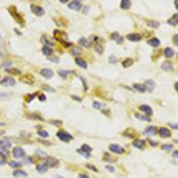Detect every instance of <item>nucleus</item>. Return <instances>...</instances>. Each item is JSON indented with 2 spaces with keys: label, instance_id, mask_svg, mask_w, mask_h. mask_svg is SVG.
<instances>
[{
  "label": "nucleus",
  "instance_id": "1",
  "mask_svg": "<svg viewBox=\"0 0 178 178\" xmlns=\"http://www.w3.org/2000/svg\"><path fill=\"white\" fill-rule=\"evenodd\" d=\"M56 135H57V138H58L61 141H64V143H69V141H71L74 139V137L70 133H68L67 131H63V129L58 131Z\"/></svg>",
  "mask_w": 178,
  "mask_h": 178
},
{
  "label": "nucleus",
  "instance_id": "2",
  "mask_svg": "<svg viewBox=\"0 0 178 178\" xmlns=\"http://www.w3.org/2000/svg\"><path fill=\"white\" fill-rule=\"evenodd\" d=\"M44 164L48 168H57L58 166V160L54 157H45L44 158Z\"/></svg>",
  "mask_w": 178,
  "mask_h": 178
},
{
  "label": "nucleus",
  "instance_id": "3",
  "mask_svg": "<svg viewBox=\"0 0 178 178\" xmlns=\"http://www.w3.org/2000/svg\"><path fill=\"white\" fill-rule=\"evenodd\" d=\"M12 154L16 159H20V158H24L25 157V151L24 148L20 147V146H16L12 151Z\"/></svg>",
  "mask_w": 178,
  "mask_h": 178
},
{
  "label": "nucleus",
  "instance_id": "4",
  "mask_svg": "<svg viewBox=\"0 0 178 178\" xmlns=\"http://www.w3.org/2000/svg\"><path fill=\"white\" fill-rule=\"evenodd\" d=\"M108 148H109V151H111L112 153H114V154H123V153H125V148L121 147L118 144H111V145L108 146Z\"/></svg>",
  "mask_w": 178,
  "mask_h": 178
},
{
  "label": "nucleus",
  "instance_id": "5",
  "mask_svg": "<svg viewBox=\"0 0 178 178\" xmlns=\"http://www.w3.org/2000/svg\"><path fill=\"white\" fill-rule=\"evenodd\" d=\"M11 146H12V144H11V141L8 139L4 138V139L0 140V151L1 152H8Z\"/></svg>",
  "mask_w": 178,
  "mask_h": 178
},
{
  "label": "nucleus",
  "instance_id": "6",
  "mask_svg": "<svg viewBox=\"0 0 178 178\" xmlns=\"http://www.w3.org/2000/svg\"><path fill=\"white\" fill-rule=\"evenodd\" d=\"M0 85L4 86V87H13L16 85V80L7 76V77H4L1 81H0Z\"/></svg>",
  "mask_w": 178,
  "mask_h": 178
},
{
  "label": "nucleus",
  "instance_id": "7",
  "mask_svg": "<svg viewBox=\"0 0 178 178\" xmlns=\"http://www.w3.org/2000/svg\"><path fill=\"white\" fill-rule=\"evenodd\" d=\"M158 133H159V137L163 138V139H168V138L171 137V131L169 128H166V127H160L158 129Z\"/></svg>",
  "mask_w": 178,
  "mask_h": 178
},
{
  "label": "nucleus",
  "instance_id": "8",
  "mask_svg": "<svg viewBox=\"0 0 178 178\" xmlns=\"http://www.w3.org/2000/svg\"><path fill=\"white\" fill-rule=\"evenodd\" d=\"M144 134H145V135H147V137L157 135V134H158V128H157V127H154V126H148V127L145 128Z\"/></svg>",
  "mask_w": 178,
  "mask_h": 178
},
{
  "label": "nucleus",
  "instance_id": "9",
  "mask_svg": "<svg viewBox=\"0 0 178 178\" xmlns=\"http://www.w3.org/2000/svg\"><path fill=\"white\" fill-rule=\"evenodd\" d=\"M31 10H32V12L36 14V16H38V17H42V16H44V10H43V7H40V6H38V5H34V4H32L31 5Z\"/></svg>",
  "mask_w": 178,
  "mask_h": 178
},
{
  "label": "nucleus",
  "instance_id": "10",
  "mask_svg": "<svg viewBox=\"0 0 178 178\" xmlns=\"http://www.w3.org/2000/svg\"><path fill=\"white\" fill-rule=\"evenodd\" d=\"M132 145H133V147L138 148V150H144L146 146V141L143 139H135V140H133Z\"/></svg>",
  "mask_w": 178,
  "mask_h": 178
},
{
  "label": "nucleus",
  "instance_id": "11",
  "mask_svg": "<svg viewBox=\"0 0 178 178\" xmlns=\"http://www.w3.org/2000/svg\"><path fill=\"white\" fill-rule=\"evenodd\" d=\"M40 75L43 76V77H45V79H51L52 76H54V71L51 70V69H48V68H44V69H42L40 70Z\"/></svg>",
  "mask_w": 178,
  "mask_h": 178
},
{
  "label": "nucleus",
  "instance_id": "12",
  "mask_svg": "<svg viewBox=\"0 0 178 178\" xmlns=\"http://www.w3.org/2000/svg\"><path fill=\"white\" fill-rule=\"evenodd\" d=\"M69 8L70 10H75V11H79L80 8H81V6H82V4H81V1L80 0H75V1H71V2H69Z\"/></svg>",
  "mask_w": 178,
  "mask_h": 178
},
{
  "label": "nucleus",
  "instance_id": "13",
  "mask_svg": "<svg viewBox=\"0 0 178 178\" xmlns=\"http://www.w3.org/2000/svg\"><path fill=\"white\" fill-rule=\"evenodd\" d=\"M127 39L131 40V42H139V40H141V34H139V33H129L127 36Z\"/></svg>",
  "mask_w": 178,
  "mask_h": 178
},
{
  "label": "nucleus",
  "instance_id": "14",
  "mask_svg": "<svg viewBox=\"0 0 178 178\" xmlns=\"http://www.w3.org/2000/svg\"><path fill=\"white\" fill-rule=\"evenodd\" d=\"M12 176L16 178H25V177H28V174H26L25 171H23V170L17 169L14 172H12Z\"/></svg>",
  "mask_w": 178,
  "mask_h": 178
},
{
  "label": "nucleus",
  "instance_id": "15",
  "mask_svg": "<svg viewBox=\"0 0 178 178\" xmlns=\"http://www.w3.org/2000/svg\"><path fill=\"white\" fill-rule=\"evenodd\" d=\"M75 63H76L79 67L83 68V69H87V67H88V63L83 58H81V57H76V58H75Z\"/></svg>",
  "mask_w": 178,
  "mask_h": 178
},
{
  "label": "nucleus",
  "instance_id": "16",
  "mask_svg": "<svg viewBox=\"0 0 178 178\" xmlns=\"http://www.w3.org/2000/svg\"><path fill=\"white\" fill-rule=\"evenodd\" d=\"M48 169H49V168H48L44 163H42V164H37V165H36V170H37L39 174H45V172L48 171Z\"/></svg>",
  "mask_w": 178,
  "mask_h": 178
},
{
  "label": "nucleus",
  "instance_id": "17",
  "mask_svg": "<svg viewBox=\"0 0 178 178\" xmlns=\"http://www.w3.org/2000/svg\"><path fill=\"white\" fill-rule=\"evenodd\" d=\"M139 109H140L141 112H145L148 117L153 114V111H152V108H151L150 106H147V105H141V106L139 107Z\"/></svg>",
  "mask_w": 178,
  "mask_h": 178
},
{
  "label": "nucleus",
  "instance_id": "18",
  "mask_svg": "<svg viewBox=\"0 0 178 178\" xmlns=\"http://www.w3.org/2000/svg\"><path fill=\"white\" fill-rule=\"evenodd\" d=\"M144 86H145L146 90H148V91H152L153 88L156 87V83H154V81H153V80H147V81H145Z\"/></svg>",
  "mask_w": 178,
  "mask_h": 178
},
{
  "label": "nucleus",
  "instance_id": "19",
  "mask_svg": "<svg viewBox=\"0 0 178 178\" xmlns=\"http://www.w3.org/2000/svg\"><path fill=\"white\" fill-rule=\"evenodd\" d=\"M162 69H163L164 71H171V70L174 69V65H172L171 62L166 61V62H164V63L162 64Z\"/></svg>",
  "mask_w": 178,
  "mask_h": 178
},
{
  "label": "nucleus",
  "instance_id": "20",
  "mask_svg": "<svg viewBox=\"0 0 178 178\" xmlns=\"http://www.w3.org/2000/svg\"><path fill=\"white\" fill-rule=\"evenodd\" d=\"M164 56H165L166 58H172V57L175 56V51H174V49H171V48H166V49L164 50Z\"/></svg>",
  "mask_w": 178,
  "mask_h": 178
},
{
  "label": "nucleus",
  "instance_id": "21",
  "mask_svg": "<svg viewBox=\"0 0 178 178\" xmlns=\"http://www.w3.org/2000/svg\"><path fill=\"white\" fill-rule=\"evenodd\" d=\"M147 43H148V45H151V46H153V48H157V46L160 45V40H159L158 38H156V37L151 38Z\"/></svg>",
  "mask_w": 178,
  "mask_h": 178
},
{
  "label": "nucleus",
  "instance_id": "22",
  "mask_svg": "<svg viewBox=\"0 0 178 178\" xmlns=\"http://www.w3.org/2000/svg\"><path fill=\"white\" fill-rule=\"evenodd\" d=\"M168 24H170V25H172V26L178 25V13L174 14V16L168 20Z\"/></svg>",
  "mask_w": 178,
  "mask_h": 178
},
{
  "label": "nucleus",
  "instance_id": "23",
  "mask_svg": "<svg viewBox=\"0 0 178 178\" xmlns=\"http://www.w3.org/2000/svg\"><path fill=\"white\" fill-rule=\"evenodd\" d=\"M79 44L81 46H85V48H90L91 46V43L89 42V39H87V38H81L79 40Z\"/></svg>",
  "mask_w": 178,
  "mask_h": 178
},
{
  "label": "nucleus",
  "instance_id": "24",
  "mask_svg": "<svg viewBox=\"0 0 178 178\" xmlns=\"http://www.w3.org/2000/svg\"><path fill=\"white\" fill-rule=\"evenodd\" d=\"M131 1L129 0H121V2H120V7L122 8V10H128L129 7H131Z\"/></svg>",
  "mask_w": 178,
  "mask_h": 178
},
{
  "label": "nucleus",
  "instance_id": "25",
  "mask_svg": "<svg viewBox=\"0 0 178 178\" xmlns=\"http://www.w3.org/2000/svg\"><path fill=\"white\" fill-rule=\"evenodd\" d=\"M42 52H43L45 56H50V55L52 54V49H51V46L44 45V46H43V49H42Z\"/></svg>",
  "mask_w": 178,
  "mask_h": 178
},
{
  "label": "nucleus",
  "instance_id": "26",
  "mask_svg": "<svg viewBox=\"0 0 178 178\" xmlns=\"http://www.w3.org/2000/svg\"><path fill=\"white\" fill-rule=\"evenodd\" d=\"M160 148L163 150V151H166V152H170V151H172L174 150V144H163Z\"/></svg>",
  "mask_w": 178,
  "mask_h": 178
},
{
  "label": "nucleus",
  "instance_id": "27",
  "mask_svg": "<svg viewBox=\"0 0 178 178\" xmlns=\"http://www.w3.org/2000/svg\"><path fill=\"white\" fill-rule=\"evenodd\" d=\"M5 71L7 74H12V75H19L20 74V71L17 68H8V69H5Z\"/></svg>",
  "mask_w": 178,
  "mask_h": 178
},
{
  "label": "nucleus",
  "instance_id": "28",
  "mask_svg": "<svg viewBox=\"0 0 178 178\" xmlns=\"http://www.w3.org/2000/svg\"><path fill=\"white\" fill-rule=\"evenodd\" d=\"M7 57V50L2 44H0V58H6Z\"/></svg>",
  "mask_w": 178,
  "mask_h": 178
},
{
  "label": "nucleus",
  "instance_id": "29",
  "mask_svg": "<svg viewBox=\"0 0 178 178\" xmlns=\"http://www.w3.org/2000/svg\"><path fill=\"white\" fill-rule=\"evenodd\" d=\"M8 165L11 166V168H17V169H19L22 165H23V163H19V162H16V160H11V162H8Z\"/></svg>",
  "mask_w": 178,
  "mask_h": 178
},
{
  "label": "nucleus",
  "instance_id": "30",
  "mask_svg": "<svg viewBox=\"0 0 178 178\" xmlns=\"http://www.w3.org/2000/svg\"><path fill=\"white\" fill-rule=\"evenodd\" d=\"M132 64H133V61L131 58H125L122 61V67L123 68H129Z\"/></svg>",
  "mask_w": 178,
  "mask_h": 178
},
{
  "label": "nucleus",
  "instance_id": "31",
  "mask_svg": "<svg viewBox=\"0 0 178 178\" xmlns=\"http://www.w3.org/2000/svg\"><path fill=\"white\" fill-rule=\"evenodd\" d=\"M11 65H12V61H11V59H5V61L1 63V68H4V69H8Z\"/></svg>",
  "mask_w": 178,
  "mask_h": 178
},
{
  "label": "nucleus",
  "instance_id": "32",
  "mask_svg": "<svg viewBox=\"0 0 178 178\" xmlns=\"http://www.w3.org/2000/svg\"><path fill=\"white\" fill-rule=\"evenodd\" d=\"M133 87H134V89H135V90H138V91H140V93H144V91H146V88H145V86H144V85L135 83Z\"/></svg>",
  "mask_w": 178,
  "mask_h": 178
},
{
  "label": "nucleus",
  "instance_id": "33",
  "mask_svg": "<svg viewBox=\"0 0 178 178\" xmlns=\"http://www.w3.org/2000/svg\"><path fill=\"white\" fill-rule=\"evenodd\" d=\"M80 150H81L82 152H85V153H88V154L90 153V152H91V151H93V148L90 147V146H88L87 144H83V145L81 146V148H80Z\"/></svg>",
  "mask_w": 178,
  "mask_h": 178
},
{
  "label": "nucleus",
  "instance_id": "34",
  "mask_svg": "<svg viewBox=\"0 0 178 178\" xmlns=\"http://www.w3.org/2000/svg\"><path fill=\"white\" fill-rule=\"evenodd\" d=\"M94 49H95V51H96L97 54H100V55H101V54L103 52V49H102V45H101L100 43H96V44L94 45Z\"/></svg>",
  "mask_w": 178,
  "mask_h": 178
},
{
  "label": "nucleus",
  "instance_id": "35",
  "mask_svg": "<svg viewBox=\"0 0 178 178\" xmlns=\"http://www.w3.org/2000/svg\"><path fill=\"white\" fill-rule=\"evenodd\" d=\"M38 135H39L40 138H48V137H49V133H48V131L39 129V131H38Z\"/></svg>",
  "mask_w": 178,
  "mask_h": 178
},
{
  "label": "nucleus",
  "instance_id": "36",
  "mask_svg": "<svg viewBox=\"0 0 178 178\" xmlns=\"http://www.w3.org/2000/svg\"><path fill=\"white\" fill-rule=\"evenodd\" d=\"M36 154H37L38 157H42V158H45V157H48V156H46V153H45L44 151L39 150V148H37V150H36Z\"/></svg>",
  "mask_w": 178,
  "mask_h": 178
},
{
  "label": "nucleus",
  "instance_id": "37",
  "mask_svg": "<svg viewBox=\"0 0 178 178\" xmlns=\"http://www.w3.org/2000/svg\"><path fill=\"white\" fill-rule=\"evenodd\" d=\"M147 25H148V26H152V28H156V29H157V28H159V25H160V24H159L158 22L150 20V22H147Z\"/></svg>",
  "mask_w": 178,
  "mask_h": 178
},
{
  "label": "nucleus",
  "instance_id": "38",
  "mask_svg": "<svg viewBox=\"0 0 178 178\" xmlns=\"http://www.w3.org/2000/svg\"><path fill=\"white\" fill-rule=\"evenodd\" d=\"M42 40H43V42L45 43V45H48V46H52V44H54V43H52V42H50V40H49V38H48V37H45V36H43V37H42Z\"/></svg>",
  "mask_w": 178,
  "mask_h": 178
},
{
  "label": "nucleus",
  "instance_id": "39",
  "mask_svg": "<svg viewBox=\"0 0 178 178\" xmlns=\"http://www.w3.org/2000/svg\"><path fill=\"white\" fill-rule=\"evenodd\" d=\"M81 52H82V50H81L80 48H73V49H71V55L77 56V55H80Z\"/></svg>",
  "mask_w": 178,
  "mask_h": 178
},
{
  "label": "nucleus",
  "instance_id": "40",
  "mask_svg": "<svg viewBox=\"0 0 178 178\" xmlns=\"http://www.w3.org/2000/svg\"><path fill=\"white\" fill-rule=\"evenodd\" d=\"M68 74H69V71H67V70H58V75L62 79H67Z\"/></svg>",
  "mask_w": 178,
  "mask_h": 178
},
{
  "label": "nucleus",
  "instance_id": "41",
  "mask_svg": "<svg viewBox=\"0 0 178 178\" xmlns=\"http://www.w3.org/2000/svg\"><path fill=\"white\" fill-rule=\"evenodd\" d=\"M93 107H94L95 109H101V108L103 107V105H102L101 102H97V101H94V102H93Z\"/></svg>",
  "mask_w": 178,
  "mask_h": 178
},
{
  "label": "nucleus",
  "instance_id": "42",
  "mask_svg": "<svg viewBox=\"0 0 178 178\" xmlns=\"http://www.w3.org/2000/svg\"><path fill=\"white\" fill-rule=\"evenodd\" d=\"M135 118L140 119V120H144V121H151V118H150V117H146V115H140V114H135Z\"/></svg>",
  "mask_w": 178,
  "mask_h": 178
},
{
  "label": "nucleus",
  "instance_id": "43",
  "mask_svg": "<svg viewBox=\"0 0 178 178\" xmlns=\"http://www.w3.org/2000/svg\"><path fill=\"white\" fill-rule=\"evenodd\" d=\"M111 37H112V39H114V40H117V43H118L119 40H120V39L122 38V37H120V36H119V33H117V32H114V33H112V36H111Z\"/></svg>",
  "mask_w": 178,
  "mask_h": 178
},
{
  "label": "nucleus",
  "instance_id": "44",
  "mask_svg": "<svg viewBox=\"0 0 178 178\" xmlns=\"http://www.w3.org/2000/svg\"><path fill=\"white\" fill-rule=\"evenodd\" d=\"M33 163V158L32 157H26L23 162V164H32Z\"/></svg>",
  "mask_w": 178,
  "mask_h": 178
},
{
  "label": "nucleus",
  "instance_id": "45",
  "mask_svg": "<svg viewBox=\"0 0 178 178\" xmlns=\"http://www.w3.org/2000/svg\"><path fill=\"white\" fill-rule=\"evenodd\" d=\"M51 125H55V126H61L62 125V121L61 120H50L49 121Z\"/></svg>",
  "mask_w": 178,
  "mask_h": 178
},
{
  "label": "nucleus",
  "instance_id": "46",
  "mask_svg": "<svg viewBox=\"0 0 178 178\" xmlns=\"http://www.w3.org/2000/svg\"><path fill=\"white\" fill-rule=\"evenodd\" d=\"M106 169H107L109 172H114V171H115L114 166H112V165H106Z\"/></svg>",
  "mask_w": 178,
  "mask_h": 178
},
{
  "label": "nucleus",
  "instance_id": "47",
  "mask_svg": "<svg viewBox=\"0 0 178 178\" xmlns=\"http://www.w3.org/2000/svg\"><path fill=\"white\" fill-rule=\"evenodd\" d=\"M49 61H51V62H54V63H58L59 58L57 57V56H55V57H50V58H49Z\"/></svg>",
  "mask_w": 178,
  "mask_h": 178
},
{
  "label": "nucleus",
  "instance_id": "48",
  "mask_svg": "<svg viewBox=\"0 0 178 178\" xmlns=\"http://www.w3.org/2000/svg\"><path fill=\"white\" fill-rule=\"evenodd\" d=\"M87 168H88V169H90V170H93L94 172H97V169H96V168H95L94 165H90V164H87Z\"/></svg>",
  "mask_w": 178,
  "mask_h": 178
},
{
  "label": "nucleus",
  "instance_id": "49",
  "mask_svg": "<svg viewBox=\"0 0 178 178\" xmlns=\"http://www.w3.org/2000/svg\"><path fill=\"white\" fill-rule=\"evenodd\" d=\"M169 127H171V128H174V129H178V123H172V122H170V123H169Z\"/></svg>",
  "mask_w": 178,
  "mask_h": 178
},
{
  "label": "nucleus",
  "instance_id": "50",
  "mask_svg": "<svg viewBox=\"0 0 178 178\" xmlns=\"http://www.w3.org/2000/svg\"><path fill=\"white\" fill-rule=\"evenodd\" d=\"M29 118H31V119H37V120H43V118H42V117H39V115H36V114H32V115H30Z\"/></svg>",
  "mask_w": 178,
  "mask_h": 178
},
{
  "label": "nucleus",
  "instance_id": "51",
  "mask_svg": "<svg viewBox=\"0 0 178 178\" xmlns=\"http://www.w3.org/2000/svg\"><path fill=\"white\" fill-rule=\"evenodd\" d=\"M174 44H175L176 46H178V34H175V36H174Z\"/></svg>",
  "mask_w": 178,
  "mask_h": 178
},
{
  "label": "nucleus",
  "instance_id": "52",
  "mask_svg": "<svg viewBox=\"0 0 178 178\" xmlns=\"http://www.w3.org/2000/svg\"><path fill=\"white\" fill-rule=\"evenodd\" d=\"M38 99H39V101H46V96H45L44 94H40Z\"/></svg>",
  "mask_w": 178,
  "mask_h": 178
},
{
  "label": "nucleus",
  "instance_id": "53",
  "mask_svg": "<svg viewBox=\"0 0 178 178\" xmlns=\"http://www.w3.org/2000/svg\"><path fill=\"white\" fill-rule=\"evenodd\" d=\"M148 143H150V145L153 146V147H156V146L158 145V143H157V141H153V140H148Z\"/></svg>",
  "mask_w": 178,
  "mask_h": 178
},
{
  "label": "nucleus",
  "instance_id": "54",
  "mask_svg": "<svg viewBox=\"0 0 178 178\" xmlns=\"http://www.w3.org/2000/svg\"><path fill=\"white\" fill-rule=\"evenodd\" d=\"M109 62L111 63H117V57L115 56H111L109 57Z\"/></svg>",
  "mask_w": 178,
  "mask_h": 178
},
{
  "label": "nucleus",
  "instance_id": "55",
  "mask_svg": "<svg viewBox=\"0 0 178 178\" xmlns=\"http://www.w3.org/2000/svg\"><path fill=\"white\" fill-rule=\"evenodd\" d=\"M77 178H90L88 176V175H86V174H80L79 176H77Z\"/></svg>",
  "mask_w": 178,
  "mask_h": 178
},
{
  "label": "nucleus",
  "instance_id": "56",
  "mask_svg": "<svg viewBox=\"0 0 178 178\" xmlns=\"http://www.w3.org/2000/svg\"><path fill=\"white\" fill-rule=\"evenodd\" d=\"M34 96H36V94H32V95H29V97L26 99V102H30V101H31V100H32V99H33Z\"/></svg>",
  "mask_w": 178,
  "mask_h": 178
},
{
  "label": "nucleus",
  "instance_id": "57",
  "mask_svg": "<svg viewBox=\"0 0 178 178\" xmlns=\"http://www.w3.org/2000/svg\"><path fill=\"white\" fill-rule=\"evenodd\" d=\"M172 157H174V158H176V159H178V150L174 151V153H172Z\"/></svg>",
  "mask_w": 178,
  "mask_h": 178
},
{
  "label": "nucleus",
  "instance_id": "58",
  "mask_svg": "<svg viewBox=\"0 0 178 178\" xmlns=\"http://www.w3.org/2000/svg\"><path fill=\"white\" fill-rule=\"evenodd\" d=\"M73 99H75V100H77V101H81V99H80V97H77V96H73Z\"/></svg>",
  "mask_w": 178,
  "mask_h": 178
},
{
  "label": "nucleus",
  "instance_id": "59",
  "mask_svg": "<svg viewBox=\"0 0 178 178\" xmlns=\"http://www.w3.org/2000/svg\"><path fill=\"white\" fill-rule=\"evenodd\" d=\"M175 7H176V8L178 10V0H176V1H175Z\"/></svg>",
  "mask_w": 178,
  "mask_h": 178
},
{
  "label": "nucleus",
  "instance_id": "60",
  "mask_svg": "<svg viewBox=\"0 0 178 178\" xmlns=\"http://www.w3.org/2000/svg\"><path fill=\"white\" fill-rule=\"evenodd\" d=\"M175 89H176V91L178 93V83H176V85H175Z\"/></svg>",
  "mask_w": 178,
  "mask_h": 178
},
{
  "label": "nucleus",
  "instance_id": "61",
  "mask_svg": "<svg viewBox=\"0 0 178 178\" xmlns=\"http://www.w3.org/2000/svg\"><path fill=\"white\" fill-rule=\"evenodd\" d=\"M1 42H2V37H1V34H0V44H1Z\"/></svg>",
  "mask_w": 178,
  "mask_h": 178
},
{
  "label": "nucleus",
  "instance_id": "62",
  "mask_svg": "<svg viewBox=\"0 0 178 178\" xmlns=\"http://www.w3.org/2000/svg\"><path fill=\"white\" fill-rule=\"evenodd\" d=\"M6 94H2V93H0V96H5Z\"/></svg>",
  "mask_w": 178,
  "mask_h": 178
},
{
  "label": "nucleus",
  "instance_id": "63",
  "mask_svg": "<svg viewBox=\"0 0 178 178\" xmlns=\"http://www.w3.org/2000/svg\"><path fill=\"white\" fill-rule=\"evenodd\" d=\"M4 125H5L4 122H0V126H4Z\"/></svg>",
  "mask_w": 178,
  "mask_h": 178
}]
</instances>
